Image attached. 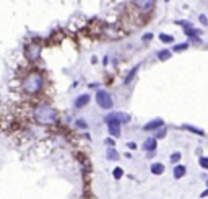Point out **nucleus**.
I'll return each instance as SVG.
<instances>
[{
    "instance_id": "obj_22",
    "label": "nucleus",
    "mask_w": 208,
    "mask_h": 199,
    "mask_svg": "<svg viewBox=\"0 0 208 199\" xmlns=\"http://www.w3.org/2000/svg\"><path fill=\"white\" fill-rule=\"evenodd\" d=\"M166 132H167V129H166V127H161V129L156 131L154 137H156V139H164V137H166Z\"/></svg>"
},
{
    "instance_id": "obj_31",
    "label": "nucleus",
    "mask_w": 208,
    "mask_h": 199,
    "mask_svg": "<svg viewBox=\"0 0 208 199\" xmlns=\"http://www.w3.org/2000/svg\"><path fill=\"white\" fill-rule=\"evenodd\" d=\"M206 186H208V180H206Z\"/></svg>"
},
{
    "instance_id": "obj_15",
    "label": "nucleus",
    "mask_w": 208,
    "mask_h": 199,
    "mask_svg": "<svg viewBox=\"0 0 208 199\" xmlns=\"http://www.w3.org/2000/svg\"><path fill=\"white\" fill-rule=\"evenodd\" d=\"M106 158H107V160H111V162L117 160V158H119V152L115 150L114 147H109L107 152H106Z\"/></svg>"
},
{
    "instance_id": "obj_16",
    "label": "nucleus",
    "mask_w": 208,
    "mask_h": 199,
    "mask_svg": "<svg viewBox=\"0 0 208 199\" xmlns=\"http://www.w3.org/2000/svg\"><path fill=\"white\" fill-rule=\"evenodd\" d=\"M164 170H166V168H164L163 163H158V162H156V163L151 165V173H153V175H163Z\"/></svg>"
},
{
    "instance_id": "obj_17",
    "label": "nucleus",
    "mask_w": 208,
    "mask_h": 199,
    "mask_svg": "<svg viewBox=\"0 0 208 199\" xmlns=\"http://www.w3.org/2000/svg\"><path fill=\"white\" fill-rule=\"evenodd\" d=\"M159 41L164 43V44H172L174 43V36L172 35H167V33H159Z\"/></svg>"
},
{
    "instance_id": "obj_9",
    "label": "nucleus",
    "mask_w": 208,
    "mask_h": 199,
    "mask_svg": "<svg viewBox=\"0 0 208 199\" xmlns=\"http://www.w3.org/2000/svg\"><path fill=\"white\" fill-rule=\"evenodd\" d=\"M142 147H143V150H145V152L151 153V152L156 150V147H158V139H156V137H148L145 142H143Z\"/></svg>"
},
{
    "instance_id": "obj_12",
    "label": "nucleus",
    "mask_w": 208,
    "mask_h": 199,
    "mask_svg": "<svg viewBox=\"0 0 208 199\" xmlns=\"http://www.w3.org/2000/svg\"><path fill=\"white\" fill-rule=\"evenodd\" d=\"M140 65H142V64H137V65L134 67V69H132L129 73H127V77H125V80H124V83H125V85H129V83L135 78V75L138 73V70H140Z\"/></svg>"
},
{
    "instance_id": "obj_11",
    "label": "nucleus",
    "mask_w": 208,
    "mask_h": 199,
    "mask_svg": "<svg viewBox=\"0 0 208 199\" xmlns=\"http://www.w3.org/2000/svg\"><path fill=\"white\" fill-rule=\"evenodd\" d=\"M186 173H187V168L184 167V165H176L174 172H172V175H174L176 180H181L182 176H186Z\"/></svg>"
},
{
    "instance_id": "obj_2",
    "label": "nucleus",
    "mask_w": 208,
    "mask_h": 199,
    "mask_svg": "<svg viewBox=\"0 0 208 199\" xmlns=\"http://www.w3.org/2000/svg\"><path fill=\"white\" fill-rule=\"evenodd\" d=\"M21 88L28 95H38L44 88V75L39 70H30L23 77L21 80Z\"/></svg>"
},
{
    "instance_id": "obj_21",
    "label": "nucleus",
    "mask_w": 208,
    "mask_h": 199,
    "mask_svg": "<svg viewBox=\"0 0 208 199\" xmlns=\"http://www.w3.org/2000/svg\"><path fill=\"white\" fill-rule=\"evenodd\" d=\"M112 176H114L115 180H120V178L124 176V170L120 168V167H115V168L112 170Z\"/></svg>"
},
{
    "instance_id": "obj_27",
    "label": "nucleus",
    "mask_w": 208,
    "mask_h": 199,
    "mask_svg": "<svg viewBox=\"0 0 208 199\" xmlns=\"http://www.w3.org/2000/svg\"><path fill=\"white\" fill-rule=\"evenodd\" d=\"M151 39H153V35H151V33H146V35H143V41H145V43H150Z\"/></svg>"
},
{
    "instance_id": "obj_13",
    "label": "nucleus",
    "mask_w": 208,
    "mask_h": 199,
    "mask_svg": "<svg viewBox=\"0 0 208 199\" xmlns=\"http://www.w3.org/2000/svg\"><path fill=\"white\" fill-rule=\"evenodd\" d=\"M182 129L189 131V132H194V134H197V135H205V131L203 129L195 127V126H192V124H182Z\"/></svg>"
},
{
    "instance_id": "obj_7",
    "label": "nucleus",
    "mask_w": 208,
    "mask_h": 199,
    "mask_svg": "<svg viewBox=\"0 0 208 199\" xmlns=\"http://www.w3.org/2000/svg\"><path fill=\"white\" fill-rule=\"evenodd\" d=\"M161 127H164V119L163 118H154L151 121H148L146 124H143V131H146V132H150V131H158Z\"/></svg>"
},
{
    "instance_id": "obj_4",
    "label": "nucleus",
    "mask_w": 208,
    "mask_h": 199,
    "mask_svg": "<svg viewBox=\"0 0 208 199\" xmlns=\"http://www.w3.org/2000/svg\"><path fill=\"white\" fill-rule=\"evenodd\" d=\"M104 122L107 124V131H109V134H111V137H114V139L120 137V134H122L120 126H122V124L117 121V118L114 116V113H109V114L104 118Z\"/></svg>"
},
{
    "instance_id": "obj_19",
    "label": "nucleus",
    "mask_w": 208,
    "mask_h": 199,
    "mask_svg": "<svg viewBox=\"0 0 208 199\" xmlns=\"http://www.w3.org/2000/svg\"><path fill=\"white\" fill-rule=\"evenodd\" d=\"M176 25H179V26H182V30H189V28H194V25L190 23V21H187V20H177V21H174Z\"/></svg>"
},
{
    "instance_id": "obj_14",
    "label": "nucleus",
    "mask_w": 208,
    "mask_h": 199,
    "mask_svg": "<svg viewBox=\"0 0 208 199\" xmlns=\"http://www.w3.org/2000/svg\"><path fill=\"white\" fill-rule=\"evenodd\" d=\"M114 116L117 118V121L120 124H127V122H130V116L127 114V113H122V111H115L114 113Z\"/></svg>"
},
{
    "instance_id": "obj_5",
    "label": "nucleus",
    "mask_w": 208,
    "mask_h": 199,
    "mask_svg": "<svg viewBox=\"0 0 208 199\" xmlns=\"http://www.w3.org/2000/svg\"><path fill=\"white\" fill-rule=\"evenodd\" d=\"M96 103L99 108H102V110H112L114 100H112V96L107 90H98L96 92Z\"/></svg>"
},
{
    "instance_id": "obj_30",
    "label": "nucleus",
    "mask_w": 208,
    "mask_h": 199,
    "mask_svg": "<svg viewBox=\"0 0 208 199\" xmlns=\"http://www.w3.org/2000/svg\"><path fill=\"white\" fill-rule=\"evenodd\" d=\"M127 145H129V149H135V147H137V145L134 144V142H129V144H127Z\"/></svg>"
},
{
    "instance_id": "obj_18",
    "label": "nucleus",
    "mask_w": 208,
    "mask_h": 199,
    "mask_svg": "<svg viewBox=\"0 0 208 199\" xmlns=\"http://www.w3.org/2000/svg\"><path fill=\"white\" fill-rule=\"evenodd\" d=\"M189 49V43H179V44H174V48L171 51L172 52H184V51Z\"/></svg>"
},
{
    "instance_id": "obj_8",
    "label": "nucleus",
    "mask_w": 208,
    "mask_h": 199,
    "mask_svg": "<svg viewBox=\"0 0 208 199\" xmlns=\"http://www.w3.org/2000/svg\"><path fill=\"white\" fill-rule=\"evenodd\" d=\"M90 95L88 93H83V95H80V96H77L75 98V101H73V106L75 108H78V110H82V108H85L86 105L90 103Z\"/></svg>"
},
{
    "instance_id": "obj_20",
    "label": "nucleus",
    "mask_w": 208,
    "mask_h": 199,
    "mask_svg": "<svg viewBox=\"0 0 208 199\" xmlns=\"http://www.w3.org/2000/svg\"><path fill=\"white\" fill-rule=\"evenodd\" d=\"M187 38H194V36H198L200 35V30H195V28H189V30H184Z\"/></svg>"
},
{
    "instance_id": "obj_28",
    "label": "nucleus",
    "mask_w": 208,
    "mask_h": 199,
    "mask_svg": "<svg viewBox=\"0 0 208 199\" xmlns=\"http://www.w3.org/2000/svg\"><path fill=\"white\" fill-rule=\"evenodd\" d=\"M104 144H106V145H109V147H114V144H115V142H114V137H109V139H106V140H104Z\"/></svg>"
},
{
    "instance_id": "obj_10",
    "label": "nucleus",
    "mask_w": 208,
    "mask_h": 199,
    "mask_svg": "<svg viewBox=\"0 0 208 199\" xmlns=\"http://www.w3.org/2000/svg\"><path fill=\"white\" fill-rule=\"evenodd\" d=\"M156 57H158L159 62H166V60H169L172 57V51L171 49H161V51H158Z\"/></svg>"
},
{
    "instance_id": "obj_23",
    "label": "nucleus",
    "mask_w": 208,
    "mask_h": 199,
    "mask_svg": "<svg viewBox=\"0 0 208 199\" xmlns=\"http://www.w3.org/2000/svg\"><path fill=\"white\" fill-rule=\"evenodd\" d=\"M182 158V153L181 152H174L171 155V163H179V160Z\"/></svg>"
},
{
    "instance_id": "obj_25",
    "label": "nucleus",
    "mask_w": 208,
    "mask_h": 199,
    "mask_svg": "<svg viewBox=\"0 0 208 199\" xmlns=\"http://www.w3.org/2000/svg\"><path fill=\"white\" fill-rule=\"evenodd\" d=\"M75 126L80 127V129H88V124H86V121H83V119H77Z\"/></svg>"
},
{
    "instance_id": "obj_32",
    "label": "nucleus",
    "mask_w": 208,
    "mask_h": 199,
    "mask_svg": "<svg viewBox=\"0 0 208 199\" xmlns=\"http://www.w3.org/2000/svg\"><path fill=\"white\" fill-rule=\"evenodd\" d=\"M166 2H169V0H166Z\"/></svg>"
},
{
    "instance_id": "obj_1",
    "label": "nucleus",
    "mask_w": 208,
    "mask_h": 199,
    "mask_svg": "<svg viewBox=\"0 0 208 199\" xmlns=\"http://www.w3.org/2000/svg\"><path fill=\"white\" fill-rule=\"evenodd\" d=\"M33 119L41 126H54L59 121V113L49 103H38L33 108Z\"/></svg>"
},
{
    "instance_id": "obj_24",
    "label": "nucleus",
    "mask_w": 208,
    "mask_h": 199,
    "mask_svg": "<svg viewBox=\"0 0 208 199\" xmlns=\"http://www.w3.org/2000/svg\"><path fill=\"white\" fill-rule=\"evenodd\" d=\"M198 163H200L202 168L208 170V157H200V158H198Z\"/></svg>"
},
{
    "instance_id": "obj_26",
    "label": "nucleus",
    "mask_w": 208,
    "mask_h": 199,
    "mask_svg": "<svg viewBox=\"0 0 208 199\" xmlns=\"http://www.w3.org/2000/svg\"><path fill=\"white\" fill-rule=\"evenodd\" d=\"M198 21H200V23H202V25H208V16H206V15H203V13H202V15L198 16Z\"/></svg>"
},
{
    "instance_id": "obj_6",
    "label": "nucleus",
    "mask_w": 208,
    "mask_h": 199,
    "mask_svg": "<svg viewBox=\"0 0 208 199\" xmlns=\"http://www.w3.org/2000/svg\"><path fill=\"white\" fill-rule=\"evenodd\" d=\"M132 3H134V7L137 10H140L142 13H150V12H153L156 0H132Z\"/></svg>"
},
{
    "instance_id": "obj_29",
    "label": "nucleus",
    "mask_w": 208,
    "mask_h": 199,
    "mask_svg": "<svg viewBox=\"0 0 208 199\" xmlns=\"http://www.w3.org/2000/svg\"><path fill=\"white\" fill-rule=\"evenodd\" d=\"M206 196H208V188H206V189H205V191L200 194V197H206Z\"/></svg>"
},
{
    "instance_id": "obj_3",
    "label": "nucleus",
    "mask_w": 208,
    "mask_h": 199,
    "mask_svg": "<svg viewBox=\"0 0 208 199\" xmlns=\"http://www.w3.org/2000/svg\"><path fill=\"white\" fill-rule=\"evenodd\" d=\"M41 52H42V46L39 43H36V41L26 44V48H25V56H26V59L30 60L31 64H34V62L39 60Z\"/></svg>"
}]
</instances>
